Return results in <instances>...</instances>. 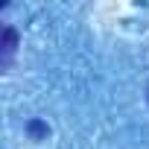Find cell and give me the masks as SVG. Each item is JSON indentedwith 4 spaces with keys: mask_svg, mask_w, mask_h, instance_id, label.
<instances>
[{
    "mask_svg": "<svg viewBox=\"0 0 149 149\" xmlns=\"http://www.w3.org/2000/svg\"><path fill=\"white\" fill-rule=\"evenodd\" d=\"M26 129H29V134H32L35 140H44V137L50 134V126H47V123H41V120H29V126H26Z\"/></svg>",
    "mask_w": 149,
    "mask_h": 149,
    "instance_id": "2",
    "label": "cell"
},
{
    "mask_svg": "<svg viewBox=\"0 0 149 149\" xmlns=\"http://www.w3.org/2000/svg\"><path fill=\"white\" fill-rule=\"evenodd\" d=\"M15 50H18V32H15V26H3V32H0V64L3 67H9L12 64V56H15Z\"/></svg>",
    "mask_w": 149,
    "mask_h": 149,
    "instance_id": "1",
    "label": "cell"
},
{
    "mask_svg": "<svg viewBox=\"0 0 149 149\" xmlns=\"http://www.w3.org/2000/svg\"><path fill=\"white\" fill-rule=\"evenodd\" d=\"M146 97H149V94H146Z\"/></svg>",
    "mask_w": 149,
    "mask_h": 149,
    "instance_id": "3",
    "label": "cell"
}]
</instances>
